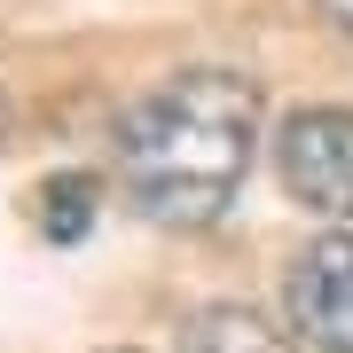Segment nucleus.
I'll list each match as a JSON object with an SVG mask.
<instances>
[{
	"instance_id": "obj_1",
	"label": "nucleus",
	"mask_w": 353,
	"mask_h": 353,
	"mask_svg": "<svg viewBox=\"0 0 353 353\" xmlns=\"http://www.w3.org/2000/svg\"><path fill=\"white\" fill-rule=\"evenodd\" d=\"M259 150V79L196 63L157 79L118 118V181L157 228H212Z\"/></svg>"
},
{
	"instance_id": "obj_2",
	"label": "nucleus",
	"mask_w": 353,
	"mask_h": 353,
	"mask_svg": "<svg viewBox=\"0 0 353 353\" xmlns=\"http://www.w3.org/2000/svg\"><path fill=\"white\" fill-rule=\"evenodd\" d=\"M275 173L290 204L322 220H353V110L314 102V110H290L275 134Z\"/></svg>"
},
{
	"instance_id": "obj_3",
	"label": "nucleus",
	"mask_w": 353,
	"mask_h": 353,
	"mask_svg": "<svg viewBox=\"0 0 353 353\" xmlns=\"http://www.w3.org/2000/svg\"><path fill=\"white\" fill-rule=\"evenodd\" d=\"M283 306H290V338L306 353H353V236L345 228L314 236L290 259Z\"/></svg>"
},
{
	"instance_id": "obj_4",
	"label": "nucleus",
	"mask_w": 353,
	"mask_h": 353,
	"mask_svg": "<svg viewBox=\"0 0 353 353\" xmlns=\"http://www.w3.org/2000/svg\"><path fill=\"white\" fill-rule=\"evenodd\" d=\"M181 353H290L283 330H267L252 306H204L181 330Z\"/></svg>"
},
{
	"instance_id": "obj_5",
	"label": "nucleus",
	"mask_w": 353,
	"mask_h": 353,
	"mask_svg": "<svg viewBox=\"0 0 353 353\" xmlns=\"http://www.w3.org/2000/svg\"><path fill=\"white\" fill-rule=\"evenodd\" d=\"M94 196H102L94 173H55L48 189H39V228H48L55 243H79L94 228Z\"/></svg>"
},
{
	"instance_id": "obj_6",
	"label": "nucleus",
	"mask_w": 353,
	"mask_h": 353,
	"mask_svg": "<svg viewBox=\"0 0 353 353\" xmlns=\"http://www.w3.org/2000/svg\"><path fill=\"white\" fill-rule=\"evenodd\" d=\"M314 8H322V16H330V24H338V32L353 39V0H314Z\"/></svg>"
},
{
	"instance_id": "obj_7",
	"label": "nucleus",
	"mask_w": 353,
	"mask_h": 353,
	"mask_svg": "<svg viewBox=\"0 0 353 353\" xmlns=\"http://www.w3.org/2000/svg\"><path fill=\"white\" fill-rule=\"evenodd\" d=\"M0 150H8V94H0Z\"/></svg>"
},
{
	"instance_id": "obj_8",
	"label": "nucleus",
	"mask_w": 353,
	"mask_h": 353,
	"mask_svg": "<svg viewBox=\"0 0 353 353\" xmlns=\"http://www.w3.org/2000/svg\"><path fill=\"white\" fill-rule=\"evenodd\" d=\"M110 353H141V345H110Z\"/></svg>"
}]
</instances>
